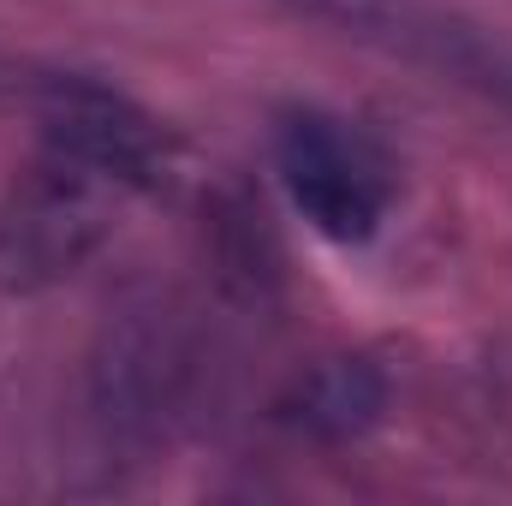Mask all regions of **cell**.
<instances>
[{
	"label": "cell",
	"mask_w": 512,
	"mask_h": 506,
	"mask_svg": "<svg viewBox=\"0 0 512 506\" xmlns=\"http://www.w3.org/2000/svg\"><path fill=\"white\" fill-rule=\"evenodd\" d=\"M191 376H197V346L185 334V316L161 298L120 304V316H108V328L96 334L90 376H84L96 435L126 453L155 447L173 429Z\"/></svg>",
	"instance_id": "3"
},
{
	"label": "cell",
	"mask_w": 512,
	"mask_h": 506,
	"mask_svg": "<svg viewBox=\"0 0 512 506\" xmlns=\"http://www.w3.org/2000/svg\"><path fill=\"white\" fill-rule=\"evenodd\" d=\"M36 149H54L126 197H155L179 173V143L137 96L90 72H54L36 84Z\"/></svg>",
	"instance_id": "4"
},
{
	"label": "cell",
	"mask_w": 512,
	"mask_h": 506,
	"mask_svg": "<svg viewBox=\"0 0 512 506\" xmlns=\"http://www.w3.org/2000/svg\"><path fill=\"white\" fill-rule=\"evenodd\" d=\"M274 179L298 221L328 245H370L393 209V167L364 126L328 108H286L268 131Z\"/></svg>",
	"instance_id": "2"
},
{
	"label": "cell",
	"mask_w": 512,
	"mask_h": 506,
	"mask_svg": "<svg viewBox=\"0 0 512 506\" xmlns=\"http://www.w3.org/2000/svg\"><path fill=\"white\" fill-rule=\"evenodd\" d=\"M131 197L102 173L36 149V161L0 197V292L36 298L66 286L120 227Z\"/></svg>",
	"instance_id": "1"
},
{
	"label": "cell",
	"mask_w": 512,
	"mask_h": 506,
	"mask_svg": "<svg viewBox=\"0 0 512 506\" xmlns=\"http://www.w3.org/2000/svg\"><path fill=\"white\" fill-rule=\"evenodd\" d=\"M387 399H393V381H387L382 364L340 352V358H316L310 370L286 381V393L274 399V417L316 447H346L382 423Z\"/></svg>",
	"instance_id": "6"
},
{
	"label": "cell",
	"mask_w": 512,
	"mask_h": 506,
	"mask_svg": "<svg viewBox=\"0 0 512 506\" xmlns=\"http://www.w3.org/2000/svg\"><path fill=\"white\" fill-rule=\"evenodd\" d=\"M310 24H328L334 36L358 42V48H376L387 60H405L429 78H453L459 54H465V30H477L471 18L435 6V0H274Z\"/></svg>",
	"instance_id": "5"
}]
</instances>
